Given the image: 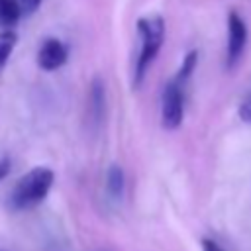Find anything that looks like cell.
Masks as SVG:
<instances>
[{
  "label": "cell",
  "instance_id": "cell-1",
  "mask_svg": "<svg viewBox=\"0 0 251 251\" xmlns=\"http://www.w3.org/2000/svg\"><path fill=\"white\" fill-rule=\"evenodd\" d=\"M53 182H55V173L49 167H33L12 188L8 196V206L14 212L35 208L47 198Z\"/></svg>",
  "mask_w": 251,
  "mask_h": 251
},
{
  "label": "cell",
  "instance_id": "cell-2",
  "mask_svg": "<svg viewBox=\"0 0 251 251\" xmlns=\"http://www.w3.org/2000/svg\"><path fill=\"white\" fill-rule=\"evenodd\" d=\"M135 25L141 39V49L133 69V86L137 88L143 82L147 69L151 67V63L161 51V45L165 39V20L161 16H145V18H139Z\"/></svg>",
  "mask_w": 251,
  "mask_h": 251
},
{
  "label": "cell",
  "instance_id": "cell-3",
  "mask_svg": "<svg viewBox=\"0 0 251 251\" xmlns=\"http://www.w3.org/2000/svg\"><path fill=\"white\" fill-rule=\"evenodd\" d=\"M184 118V92L182 84L171 78L161 96V122L165 129H176Z\"/></svg>",
  "mask_w": 251,
  "mask_h": 251
},
{
  "label": "cell",
  "instance_id": "cell-4",
  "mask_svg": "<svg viewBox=\"0 0 251 251\" xmlns=\"http://www.w3.org/2000/svg\"><path fill=\"white\" fill-rule=\"evenodd\" d=\"M245 45H247V24L235 10H231L227 14V47H226L227 69L237 65V61L245 51Z\"/></svg>",
  "mask_w": 251,
  "mask_h": 251
},
{
  "label": "cell",
  "instance_id": "cell-5",
  "mask_svg": "<svg viewBox=\"0 0 251 251\" xmlns=\"http://www.w3.org/2000/svg\"><path fill=\"white\" fill-rule=\"evenodd\" d=\"M69 49L57 37H47L37 51V67L41 71H57L67 63Z\"/></svg>",
  "mask_w": 251,
  "mask_h": 251
},
{
  "label": "cell",
  "instance_id": "cell-6",
  "mask_svg": "<svg viewBox=\"0 0 251 251\" xmlns=\"http://www.w3.org/2000/svg\"><path fill=\"white\" fill-rule=\"evenodd\" d=\"M106 116V86L100 76H94L88 90V118L92 126H100Z\"/></svg>",
  "mask_w": 251,
  "mask_h": 251
},
{
  "label": "cell",
  "instance_id": "cell-7",
  "mask_svg": "<svg viewBox=\"0 0 251 251\" xmlns=\"http://www.w3.org/2000/svg\"><path fill=\"white\" fill-rule=\"evenodd\" d=\"M22 6L20 0H0V27L2 29H12L22 16Z\"/></svg>",
  "mask_w": 251,
  "mask_h": 251
},
{
  "label": "cell",
  "instance_id": "cell-8",
  "mask_svg": "<svg viewBox=\"0 0 251 251\" xmlns=\"http://www.w3.org/2000/svg\"><path fill=\"white\" fill-rule=\"evenodd\" d=\"M106 188L108 194L116 200H120L124 196V188H126V176L120 165H110L108 173H106Z\"/></svg>",
  "mask_w": 251,
  "mask_h": 251
},
{
  "label": "cell",
  "instance_id": "cell-9",
  "mask_svg": "<svg viewBox=\"0 0 251 251\" xmlns=\"http://www.w3.org/2000/svg\"><path fill=\"white\" fill-rule=\"evenodd\" d=\"M18 43V35L14 29H2L0 31V69L6 65V61L10 59L14 47Z\"/></svg>",
  "mask_w": 251,
  "mask_h": 251
},
{
  "label": "cell",
  "instance_id": "cell-10",
  "mask_svg": "<svg viewBox=\"0 0 251 251\" xmlns=\"http://www.w3.org/2000/svg\"><path fill=\"white\" fill-rule=\"evenodd\" d=\"M196 63H198V51L192 49V51H188V53L184 55V59H182V63H180V69H178V73H176L173 78L184 86V82L190 78L192 71L196 69Z\"/></svg>",
  "mask_w": 251,
  "mask_h": 251
},
{
  "label": "cell",
  "instance_id": "cell-11",
  "mask_svg": "<svg viewBox=\"0 0 251 251\" xmlns=\"http://www.w3.org/2000/svg\"><path fill=\"white\" fill-rule=\"evenodd\" d=\"M237 114H239V118L243 120V122H247V124H251V94L239 104V108H237Z\"/></svg>",
  "mask_w": 251,
  "mask_h": 251
},
{
  "label": "cell",
  "instance_id": "cell-12",
  "mask_svg": "<svg viewBox=\"0 0 251 251\" xmlns=\"http://www.w3.org/2000/svg\"><path fill=\"white\" fill-rule=\"evenodd\" d=\"M39 4H41V0H20V6H22V12L24 14L35 12L39 8Z\"/></svg>",
  "mask_w": 251,
  "mask_h": 251
},
{
  "label": "cell",
  "instance_id": "cell-13",
  "mask_svg": "<svg viewBox=\"0 0 251 251\" xmlns=\"http://www.w3.org/2000/svg\"><path fill=\"white\" fill-rule=\"evenodd\" d=\"M10 169H12V161H10V157H2V159H0V180H4V178L8 176Z\"/></svg>",
  "mask_w": 251,
  "mask_h": 251
},
{
  "label": "cell",
  "instance_id": "cell-14",
  "mask_svg": "<svg viewBox=\"0 0 251 251\" xmlns=\"http://www.w3.org/2000/svg\"><path fill=\"white\" fill-rule=\"evenodd\" d=\"M202 251H226L212 239H202Z\"/></svg>",
  "mask_w": 251,
  "mask_h": 251
},
{
  "label": "cell",
  "instance_id": "cell-15",
  "mask_svg": "<svg viewBox=\"0 0 251 251\" xmlns=\"http://www.w3.org/2000/svg\"><path fill=\"white\" fill-rule=\"evenodd\" d=\"M0 251H6V249H0Z\"/></svg>",
  "mask_w": 251,
  "mask_h": 251
}]
</instances>
